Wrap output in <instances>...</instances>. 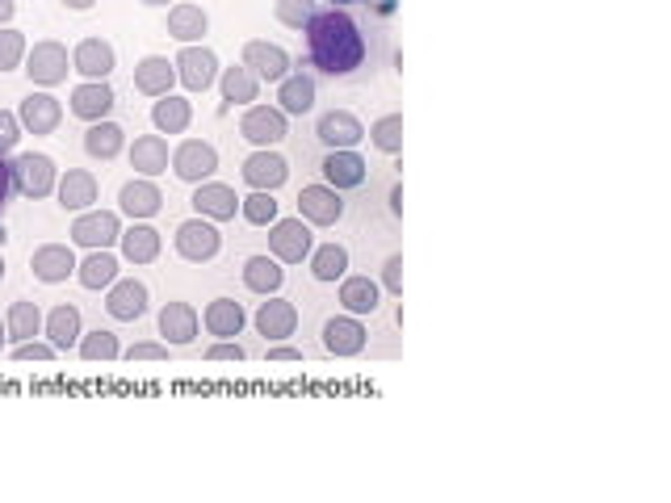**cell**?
<instances>
[{"label":"cell","mask_w":671,"mask_h":503,"mask_svg":"<svg viewBox=\"0 0 671 503\" xmlns=\"http://www.w3.org/2000/svg\"><path fill=\"white\" fill-rule=\"evenodd\" d=\"M366 340H370V332H366V323H361V315H336L323 323V348L332 352V357H357L361 348H366Z\"/></svg>","instance_id":"cell-14"},{"label":"cell","mask_w":671,"mask_h":503,"mask_svg":"<svg viewBox=\"0 0 671 503\" xmlns=\"http://www.w3.org/2000/svg\"><path fill=\"white\" fill-rule=\"evenodd\" d=\"M17 122H22L26 134H55L59 122H63V106H59V97H51L47 88H38V93H29L26 101L17 106Z\"/></svg>","instance_id":"cell-15"},{"label":"cell","mask_w":671,"mask_h":503,"mask_svg":"<svg viewBox=\"0 0 671 503\" xmlns=\"http://www.w3.org/2000/svg\"><path fill=\"white\" fill-rule=\"evenodd\" d=\"M26 34L13 26H0V72H17L22 63H26Z\"/></svg>","instance_id":"cell-44"},{"label":"cell","mask_w":671,"mask_h":503,"mask_svg":"<svg viewBox=\"0 0 671 503\" xmlns=\"http://www.w3.org/2000/svg\"><path fill=\"white\" fill-rule=\"evenodd\" d=\"M9 197H13V172H9V159L0 156V211H4Z\"/></svg>","instance_id":"cell-51"},{"label":"cell","mask_w":671,"mask_h":503,"mask_svg":"<svg viewBox=\"0 0 671 503\" xmlns=\"http://www.w3.org/2000/svg\"><path fill=\"white\" fill-rule=\"evenodd\" d=\"M172 243H177V256H181V261H189V265H206V261H215L218 256L223 236H218V227L211 218L197 214V218H185V223L177 227Z\"/></svg>","instance_id":"cell-4"},{"label":"cell","mask_w":671,"mask_h":503,"mask_svg":"<svg viewBox=\"0 0 671 503\" xmlns=\"http://www.w3.org/2000/svg\"><path fill=\"white\" fill-rule=\"evenodd\" d=\"M43 336L51 340L59 352H68V348L81 345L84 327H81V311L72 307V302H59L51 315L43 319Z\"/></svg>","instance_id":"cell-27"},{"label":"cell","mask_w":671,"mask_h":503,"mask_svg":"<svg viewBox=\"0 0 671 503\" xmlns=\"http://www.w3.org/2000/svg\"><path fill=\"white\" fill-rule=\"evenodd\" d=\"M172 172L189 181V185H202V181H211L218 172V152L215 143H202V139H185V143H177L172 147Z\"/></svg>","instance_id":"cell-7"},{"label":"cell","mask_w":671,"mask_h":503,"mask_svg":"<svg viewBox=\"0 0 671 503\" xmlns=\"http://www.w3.org/2000/svg\"><path fill=\"white\" fill-rule=\"evenodd\" d=\"M118 206H122V214L134 218V223H147L152 214H160L164 193L152 177H134V181H127V185L118 189Z\"/></svg>","instance_id":"cell-16"},{"label":"cell","mask_w":671,"mask_h":503,"mask_svg":"<svg viewBox=\"0 0 671 503\" xmlns=\"http://www.w3.org/2000/svg\"><path fill=\"white\" fill-rule=\"evenodd\" d=\"M29 268H34V277H38V282L59 286V282H68V277L76 273V252H72L68 243H43V248H34Z\"/></svg>","instance_id":"cell-18"},{"label":"cell","mask_w":671,"mask_h":503,"mask_svg":"<svg viewBox=\"0 0 671 503\" xmlns=\"http://www.w3.org/2000/svg\"><path fill=\"white\" fill-rule=\"evenodd\" d=\"M118 68V55L106 38H81L72 51V72H81L84 80H109V72Z\"/></svg>","instance_id":"cell-21"},{"label":"cell","mask_w":671,"mask_h":503,"mask_svg":"<svg viewBox=\"0 0 671 503\" xmlns=\"http://www.w3.org/2000/svg\"><path fill=\"white\" fill-rule=\"evenodd\" d=\"M168 357V345H160V340H143V345H131L127 348V361H164Z\"/></svg>","instance_id":"cell-48"},{"label":"cell","mask_w":671,"mask_h":503,"mask_svg":"<svg viewBox=\"0 0 671 503\" xmlns=\"http://www.w3.org/2000/svg\"><path fill=\"white\" fill-rule=\"evenodd\" d=\"M240 214L252 227H268V223H277V197L268 189H252L248 197H240Z\"/></svg>","instance_id":"cell-42"},{"label":"cell","mask_w":671,"mask_h":503,"mask_svg":"<svg viewBox=\"0 0 671 503\" xmlns=\"http://www.w3.org/2000/svg\"><path fill=\"white\" fill-rule=\"evenodd\" d=\"M43 319L47 315L38 311V302L22 298V302L9 307V315H4V332H9L13 345H26V340H38V336H43Z\"/></svg>","instance_id":"cell-34"},{"label":"cell","mask_w":671,"mask_h":503,"mask_svg":"<svg viewBox=\"0 0 671 503\" xmlns=\"http://www.w3.org/2000/svg\"><path fill=\"white\" fill-rule=\"evenodd\" d=\"M122 147H127V131H122L118 122H109V118L88 122V131H84V152L93 159H113Z\"/></svg>","instance_id":"cell-38"},{"label":"cell","mask_w":671,"mask_h":503,"mask_svg":"<svg viewBox=\"0 0 671 503\" xmlns=\"http://www.w3.org/2000/svg\"><path fill=\"white\" fill-rule=\"evenodd\" d=\"M168 159H172V152H168V139L164 134H139L134 139L131 168L139 177H160V172H168Z\"/></svg>","instance_id":"cell-29"},{"label":"cell","mask_w":671,"mask_h":503,"mask_svg":"<svg viewBox=\"0 0 671 503\" xmlns=\"http://www.w3.org/2000/svg\"><path fill=\"white\" fill-rule=\"evenodd\" d=\"M382 302V286L370 277H340V307L349 315H374Z\"/></svg>","instance_id":"cell-35"},{"label":"cell","mask_w":671,"mask_h":503,"mask_svg":"<svg viewBox=\"0 0 671 503\" xmlns=\"http://www.w3.org/2000/svg\"><path fill=\"white\" fill-rule=\"evenodd\" d=\"M160 336L164 345H193L197 340V311L189 302H168L160 311Z\"/></svg>","instance_id":"cell-33"},{"label":"cell","mask_w":671,"mask_h":503,"mask_svg":"<svg viewBox=\"0 0 671 503\" xmlns=\"http://www.w3.org/2000/svg\"><path fill=\"white\" fill-rule=\"evenodd\" d=\"M256 332L265 336V345H281V340H290L298 332V307L290 298H277V294H268V302L256 307Z\"/></svg>","instance_id":"cell-9"},{"label":"cell","mask_w":671,"mask_h":503,"mask_svg":"<svg viewBox=\"0 0 671 503\" xmlns=\"http://www.w3.org/2000/svg\"><path fill=\"white\" fill-rule=\"evenodd\" d=\"M113 101H118V97H113V88H109L106 80H84V84L72 88V113L84 118V122H101V118H109Z\"/></svg>","instance_id":"cell-24"},{"label":"cell","mask_w":671,"mask_h":503,"mask_svg":"<svg viewBox=\"0 0 671 503\" xmlns=\"http://www.w3.org/2000/svg\"><path fill=\"white\" fill-rule=\"evenodd\" d=\"M332 9H349V4H361V0H327Z\"/></svg>","instance_id":"cell-56"},{"label":"cell","mask_w":671,"mask_h":503,"mask_svg":"<svg viewBox=\"0 0 671 503\" xmlns=\"http://www.w3.org/2000/svg\"><path fill=\"white\" fill-rule=\"evenodd\" d=\"M315 134H320L323 143H327V152H332V147H357L366 139V127H361V118L349 113V109H332V113L320 118Z\"/></svg>","instance_id":"cell-26"},{"label":"cell","mask_w":671,"mask_h":503,"mask_svg":"<svg viewBox=\"0 0 671 503\" xmlns=\"http://www.w3.org/2000/svg\"><path fill=\"white\" fill-rule=\"evenodd\" d=\"M97 177L88 172V168H68L63 177H59V185H55V197H59V206L63 211H93L97 206Z\"/></svg>","instance_id":"cell-17"},{"label":"cell","mask_w":671,"mask_h":503,"mask_svg":"<svg viewBox=\"0 0 671 503\" xmlns=\"http://www.w3.org/2000/svg\"><path fill=\"white\" fill-rule=\"evenodd\" d=\"M315 13H320L315 0H277V4H273V17H277L286 29H307Z\"/></svg>","instance_id":"cell-45"},{"label":"cell","mask_w":671,"mask_h":503,"mask_svg":"<svg viewBox=\"0 0 671 503\" xmlns=\"http://www.w3.org/2000/svg\"><path fill=\"white\" fill-rule=\"evenodd\" d=\"M193 211L202 214V218H211V223H227L240 211V197H236V189L223 185V181H202V185L193 189Z\"/></svg>","instance_id":"cell-22"},{"label":"cell","mask_w":671,"mask_h":503,"mask_svg":"<svg viewBox=\"0 0 671 503\" xmlns=\"http://www.w3.org/2000/svg\"><path fill=\"white\" fill-rule=\"evenodd\" d=\"M106 311H109V319H118V323L143 319V311H147V286L134 282V277H118L106 294Z\"/></svg>","instance_id":"cell-20"},{"label":"cell","mask_w":671,"mask_h":503,"mask_svg":"<svg viewBox=\"0 0 671 503\" xmlns=\"http://www.w3.org/2000/svg\"><path fill=\"white\" fill-rule=\"evenodd\" d=\"M4 340H9V332H4V319H0V348H4Z\"/></svg>","instance_id":"cell-57"},{"label":"cell","mask_w":671,"mask_h":503,"mask_svg":"<svg viewBox=\"0 0 671 503\" xmlns=\"http://www.w3.org/2000/svg\"><path fill=\"white\" fill-rule=\"evenodd\" d=\"M206 29H211V17H206V9H202V4H189V0H181V4H172V9H168V34H172L181 47H189V43H202V38H206Z\"/></svg>","instance_id":"cell-28"},{"label":"cell","mask_w":671,"mask_h":503,"mask_svg":"<svg viewBox=\"0 0 671 503\" xmlns=\"http://www.w3.org/2000/svg\"><path fill=\"white\" fill-rule=\"evenodd\" d=\"M76 348H81L84 361H118V357H122L118 336H113V332H101V327H97V332H84Z\"/></svg>","instance_id":"cell-43"},{"label":"cell","mask_w":671,"mask_h":503,"mask_svg":"<svg viewBox=\"0 0 671 503\" xmlns=\"http://www.w3.org/2000/svg\"><path fill=\"white\" fill-rule=\"evenodd\" d=\"M72 63V55L63 43H55V38H43V43H34L26 51V76L38 84V88H55V84H63L68 80V68Z\"/></svg>","instance_id":"cell-5"},{"label":"cell","mask_w":671,"mask_h":503,"mask_svg":"<svg viewBox=\"0 0 671 503\" xmlns=\"http://www.w3.org/2000/svg\"><path fill=\"white\" fill-rule=\"evenodd\" d=\"M240 63L256 80H268V84H277V80H286L290 72H295V59H290V51H286V47H277V43H265V38L243 43Z\"/></svg>","instance_id":"cell-8"},{"label":"cell","mask_w":671,"mask_h":503,"mask_svg":"<svg viewBox=\"0 0 671 503\" xmlns=\"http://www.w3.org/2000/svg\"><path fill=\"white\" fill-rule=\"evenodd\" d=\"M268 361H302V352L281 340V345H268Z\"/></svg>","instance_id":"cell-52"},{"label":"cell","mask_w":671,"mask_h":503,"mask_svg":"<svg viewBox=\"0 0 671 503\" xmlns=\"http://www.w3.org/2000/svg\"><path fill=\"white\" fill-rule=\"evenodd\" d=\"M248 352H243V345H236V340H218V345L206 348V361H243Z\"/></svg>","instance_id":"cell-50"},{"label":"cell","mask_w":671,"mask_h":503,"mask_svg":"<svg viewBox=\"0 0 671 503\" xmlns=\"http://www.w3.org/2000/svg\"><path fill=\"white\" fill-rule=\"evenodd\" d=\"M323 181L332 189H357L366 181V159L357 156V147H332L327 156H323Z\"/></svg>","instance_id":"cell-19"},{"label":"cell","mask_w":671,"mask_h":503,"mask_svg":"<svg viewBox=\"0 0 671 503\" xmlns=\"http://www.w3.org/2000/svg\"><path fill=\"white\" fill-rule=\"evenodd\" d=\"M9 172H13V193H22L29 202L51 197L55 185H59V168H55V159L43 156V152H22V156H13L9 159Z\"/></svg>","instance_id":"cell-2"},{"label":"cell","mask_w":671,"mask_h":503,"mask_svg":"<svg viewBox=\"0 0 671 503\" xmlns=\"http://www.w3.org/2000/svg\"><path fill=\"white\" fill-rule=\"evenodd\" d=\"M0 282H4V256H0Z\"/></svg>","instance_id":"cell-60"},{"label":"cell","mask_w":671,"mask_h":503,"mask_svg":"<svg viewBox=\"0 0 671 503\" xmlns=\"http://www.w3.org/2000/svg\"><path fill=\"white\" fill-rule=\"evenodd\" d=\"M277 109L290 118V113H311L315 109V76L311 72H290L286 80H277Z\"/></svg>","instance_id":"cell-23"},{"label":"cell","mask_w":671,"mask_h":503,"mask_svg":"<svg viewBox=\"0 0 671 503\" xmlns=\"http://www.w3.org/2000/svg\"><path fill=\"white\" fill-rule=\"evenodd\" d=\"M63 4H68V9H72V13H88V9H93V4H97V0H63Z\"/></svg>","instance_id":"cell-55"},{"label":"cell","mask_w":671,"mask_h":503,"mask_svg":"<svg viewBox=\"0 0 671 503\" xmlns=\"http://www.w3.org/2000/svg\"><path fill=\"white\" fill-rule=\"evenodd\" d=\"M172 84H177V68L164 55H147V59L134 63V88L143 97H168Z\"/></svg>","instance_id":"cell-25"},{"label":"cell","mask_w":671,"mask_h":503,"mask_svg":"<svg viewBox=\"0 0 671 503\" xmlns=\"http://www.w3.org/2000/svg\"><path fill=\"white\" fill-rule=\"evenodd\" d=\"M4 239H9V231H4V223H0V248H4Z\"/></svg>","instance_id":"cell-59"},{"label":"cell","mask_w":671,"mask_h":503,"mask_svg":"<svg viewBox=\"0 0 671 503\" xmlns=\"http://www.w3.org/2000/svg\"><path fill=\"white\" fill-rule=\"evenodd\" d=\"M370 143L386 156H399L403 152V113H382L374 127H370Z\"/></svg>","instance_id":"cell-41"},{"label":"cell","mask_w":671,"mask_h":503,"mask_svg":"<svg viewBox=\"0 0 671 503\" xmlns=\"http://www.w3.org/2000/svg\"><path fill=\"white\" fill-rule=\"evenodd\" d=\"M122 239V218L113 211H81L72 223V243L81 248H113Z\"/></svg>","instance_id":"cell-12"},{"label":"cell","mask_w":671,"mask_h":503,"mask_svg":"<svg viewBox=\"0 0 671 503\" xmlns=\"http://www.w3.org/2000/svg\"><path fill=\"white\" fill-rule=\"evenodd\" d=\"M143 4H152V9H164V4H168V0H143Z\"/></svg>","instance_id":"cell-58"},{"label":"cell","mask_w":671,"mask_h":503,"mask_svg":"<svg viewBox=\"0 0 671 503\" xmlns=\"http://www.w3.org/2000/svg\"><path fill=\"white\" fill-rule=\"evenodd\" d=\"M13 13H17V4H13V0H0V26H9Z\"/></svg>","instance_id":"cell-54"},{"label":"cell","mask_w":671,"mask_h":503,"mask_svg":"<svg viewBox=\"0 0 671 503\" xmlns=\"http://www.w3.org/2000/svg\"><path fill=\"white\" fill-rule=\"evenodd\" d=\"M189 122H193V101L185 97H156V106H152V127L160 134H185Z\"/></svg>","instance_id":"cell-37"},{"label":"cell","mask_w":671,"mask_h":503,"mask_svg":"<svg viewBox=\"0 0 671 503\" xmlns=\"http://www.w3.org/2000/svg\"><path fill=\"white\" fill-rule=\"evenodd\" d=\"M202 323H206V332L218 336V340H236L243 332V323H248V315H243V307L236 298H215V302L202 311Z\"/></svg>","instance_id":"cell-32"},{"label":"cell","mask_w":671,"mask_h":503,"mask_svg":"<svg viewBox=\"0 0 671 503\" xmlns=\"http://www.w3.org/2000/svg\"><path fill=\"white\" fill-rule=\"evenodd\" d=\"M307 34V47H311V68H320L323 76H352L366 59V38L361 26L349 17V9H320L311 17Z\"/></svg>","instance_id":"cell-1"},{"label":"cell","mask_w":671,"mask_h":503,"mask_svg":"<svg viewBox=\"0 0 671 503\" xmlns=\"http://www.w3.org/2000/svg\"><path fill=\"white\" fill-rule=\"evenodd\" d=\"M122 256L131 261V265H152L156 256H160L164 239L156 227H147V223H131V227H122Z\"/></svg>","instance_id":"cell-30"},{"label":"cell","mask_w":671,"mask_h":503,"mask_svg":"<svg viewBox=\"0 0 671 503\" xmlns=\"http://www.w3.org/2000/svg\"><path fill=\"white\" fill-rule=\"evenodd\" d=\"M281 282H286V268L277 265L273 256H248V261H243V286L252 294L268 298V294L281 290Z\"/></svg>","instance_id":"cell-39"},{"label":"cell","mask_w":671,"mask_h":503,"mask_svg":"<svg viewBox=\"0 0 671 503\" xmlns=\"http://www.w3.org/2000/svg\"><path fill=\"white\" fill-rule=\"evenodd\" d=\"M172 68H177V80L185 84L189 93H206L211 84H218V55L211 51V47H202V43H189V47H181L177 51V59H172Z\"/></svg>","instance_id":"cell-6"},{"label":"cell","mask_w":671,"mask_h":503,"mask_svg":"<svg viewBox=\"0 0 671 503\" xmlns=\"http://www.w3.org/2000/svg\"><path fill=\"white\" fill-rule=\"evenodd\" d=\"M17 139H22V122H17V113L0 109V156H9V152L17 147Z\"/></svg>","instance_id":"cell-47"},{"label":"cell","mask_w":671,"mask_h":503,"mask_svg":"<svg viewBox=\"0 0 671 503\" xmlns=\"http://www.w3.org/2000/svg\"><path fill=\"white\" fill-rule=\"evenodd\" d=\"M76 277L84 290H109L118 282V256L109 248H88V256L76 261Z\"/></svg>","instance_id":"cell-31"},{"label":"cell","mask_w":671,"mask_h":503,"mask_svg":"<svg viewBox=\"0 0 671 503\" xmlns=\"http://www.w3.org/2000/svg\"><path fill=\"white\" fill-rule=\"evenodd\" d=\"M370 13H378V17H391L395 9H399V0H361Z\"/></svg>","instance_id":"cell-53"},{"label":"cell","mask_w":671,"mask_h":503,"mask_svg":"<svg viewBox=\"0 0 671 503\" xmlns=\"http://www.w3.org/2000/svg\"><path fill=\"white\" fill-rule=\"evenodd\" d=\"M382 286L386 294H403V256H386V265H382Z\"/></svg>","instance_id":"cell-49"},{"label":"cell","mask_w":671,"mask_h":503,"mask_svg":"<svg viewBox=\"0 0 671 503\" xmlns=\"http://www.w3.org/2000/svg\"><path fill=\"white\" fill-rule=\"evenodd\" d=\"M240 177H243V185L268 189V193H273V189H281L290 181V164H286V156H277L273 147H256L252 156L243 159Z\"/></svg>","instance_id":"cell-13"},{"label":"cell","mask_w":671,"mask_h":503,"mask_svg":"<svg viewBox=\"0 0 671 503\" xmlns=\"http://www.w3.org/2000/svg\"><path fill=\"white\" fill-rule=\"evenodd\" d=\"M240 134L256 147H273V143H281L290 134V122L277 106H248L240 118Z\"/></svg>","instance_id":"cell-11"},{"label":"cell","mask_w":671,"mask_h":503,"mask_svg":"<svg viewBox=\"0 0 671 503\" xmlns=\"http://www.w3.org/2000/svg\"><path fill=\"white\" fill-rule=\"evenodd\" d=\"M307 261H311L315 282H340L349 273V248L345 243H320V248H311Z\"/></svg>","instance_id":"cell-40"},{"label":"cell","mask_w":671,"mask_h":503,"mask_svg":"<svg viewBox=\"0 0 671 503\" xmlns=\"http://www.w3.org/2000/svg\"><path fill=\"white\" fill-rule=\"evenodd\" d=\"M59 348L51 340H26V345H13V361H55Z\"/></svg>","instance_id":"cell-46"},{"label":"cell","mask_w":671,"mask_h":503,"mask_svg":"<svg viewBox=\"0 0 671 503\" xmlns=\"http://www.w3.org/2000/svg\"><path fill=\"white\" fill-rule=\"evenodd\" d=\"M345 214V197L332 185H307L298 193V218L311 227H336Z\"/></svg>","instance_id":"cell-10"},{"label":"cell","mask_w":671,"mask_h":503,"mask_svg":"<svg viewBox=\"0 0 671 503\" xmlns=\"http://www.w3.org/2000/svg\"><path fill=\"white\" fill-rule=\"evenodd\" d=\"M315 248V236H311V223L302 218H277L268 223V256L277 265H302Z\"/></svg>","instance_id":"cell-3"},{"label":"cell","mask_w":671,"mask_h":503,"mask_svg":"<svg viewBox=\"0 0 671 503\" xmlns=\"http://www.w3.org/2000/svg\"><path fill=\"white\" fill-rule=\"evenodd\" d=\"M218 93H223V101H231V106H252V101L261 97V80L252 76L243 63H236V68H223V72H218Z\"/></svg>","instance_id":"cell-36"}]
</instances>
